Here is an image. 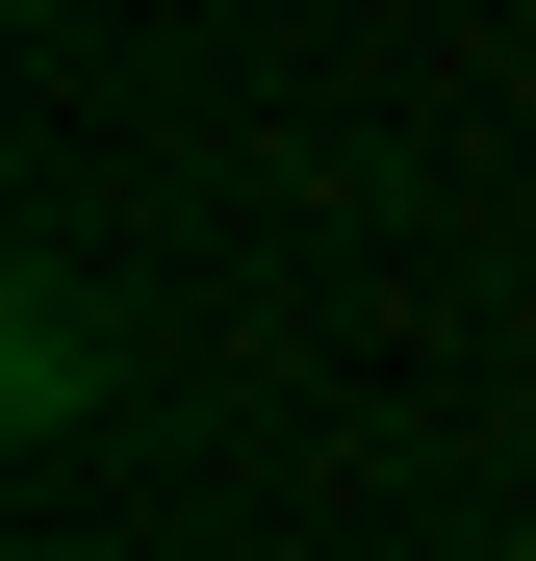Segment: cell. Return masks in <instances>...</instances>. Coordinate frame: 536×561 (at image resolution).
<instances>
[{
	"instance_id": "6da1fadb",
	"label": "cell",
	"mask_w": 536,
	"mask_h": 561,
	"mask_svg": "<svg viewBox=\"0 0 536 561\" xmlns=\"http://www.w3.org/2000/svg\"><path fill=\"white\" fill-rule=\"evenodd\" d=\"M0 409H26V434H77V409H103V307H77V280H26V332H0Z\"/></svg>"
}]
</instances>
